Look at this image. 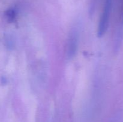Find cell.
I'll use <instances>...</instances> for the list:
<instances>
[{
	"instance_id": "cell-1",
	"label": "cell",
	"mask_w": 123,
	"mask_h": 122,
	"mask_svg": "<svg viewBox=\"0 0 123 122\" xmlns=\"http://www.w3.org/2000/svg\"><path fill=\"white\" fill-rule=\"evenodd\" d=\"M112 4V0H105L104 7L98 23L97 30V34L99 37H102L106 33L108 28Z\"/></svg>"
},
{
	"instance_id": "cell-2",
	"label": "cell",
	"mask_w": 123,
	"mask_h": 122,
	"mask_svg": "<svg viewBox=\"0 0 123 122\" xmlns=\"http://www.w3.org/2000/svg\"><path fill=\"white\" fill-rule=\"evenodd\" d=\"M79 37L78 30L76 28L72 29L67 45V56L68 59H72L76 54L79 44Z\"/></svg>"
},
{
	"instance_id": "cell-3",
	"label": "cell",
	"mask_w": 123,
	"mask_h": 122,
	"mask_svg": "<svg viewBox=\"0 0 123 122\" xmlns=\"http://www.w3.org/2000/svg\"><path fill=\"white\" fill-rule=\"evenodd\" d=\"M6 15H7V18L8 19H12L13 20V19H14V16H15V12L14 10L13 9H10L7 11V13H6Z\"/></svg>"
}]
</instances>
